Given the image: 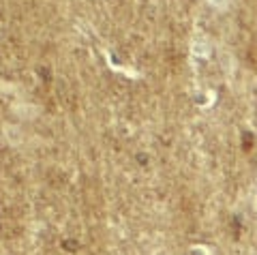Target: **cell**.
Masks as SVG:
<instances>
[{
  "mask_svg": "<svg viewBox=\"0 0 257 255\" xmlns=\"http://www.w3.org/2000/svg\"><path fill=\"white\" fill-rule=\"evenodd\" d=\"M214 9H219V11H223V9H227L229 7V0H208Z\"/></svg>",
  "mask_w": 257,
  "mask_h": 255,
  "instance_id": "1",
  "label": "cell"
}]
</instances>
